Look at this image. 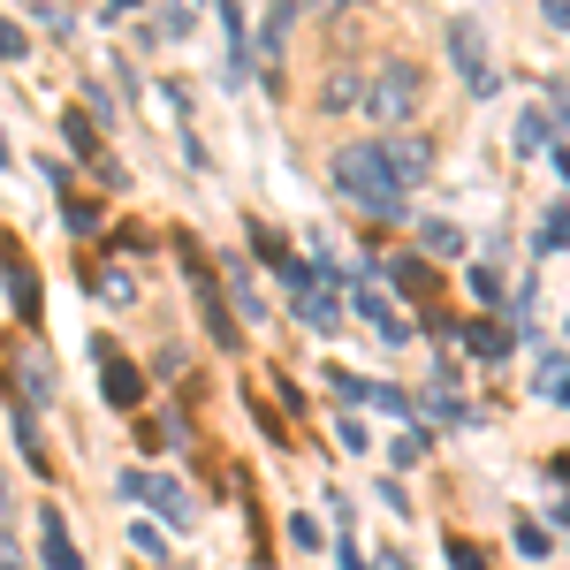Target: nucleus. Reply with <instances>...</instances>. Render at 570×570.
Returning <instances> with one entry per match:
<instances>
[{
    "instance_id": "25",
    "label": "nucleus",
    "mask_w": 570,
    "mask_h": 570,
    "mask_svg": "<svg viewBox=\"0 0 570 570\" xmlns=\"http://www.w3.org/2000/svg\"><path fill=\"white\" fill-rule=\"evenodd\" d=\"M556 168H563V183H570V153H556Z\"/></svg>"
},
{
    "instance_id": "2",
    "label": "nucleus",
    "mask_w": 570,
    "mask_h": 570,
    "mask_svg": "<svg viewBox=\"0 0 570 570\" xmlns=\"http://www.w3.org/2000/svg\"><path fill=\"white\" fill-rule=\"evenodd\" d=\"M365 107H373V122H381V130L411 122V107H419V69H411V61H389V69L365 85Z\"/></svg>"
},
{
    "instance_id": "23",
    "label": "nucleus",
    "mask_w": 570,
    "mask_h": 570,
    "mask_svg": "<svg viewBox=\"0 0 570 570\" xmlns=\"http://www.w3.org/2000/svg\"><path fill=\"white\" fill-rule=\"evenodd\" d=\"M449 556H456V570H487V563H480V548H464V540H456Z\"/></svg>"
},
{
    "instance_id": "11",
    "label": "nucleus",
    "mask_w": 570,
    "mask_h": 570,
    "mask_svg": "<svg viewBox=\"0 0 570 570\" xmlns=\"http://www.w3.org/2000/svg\"><path fill=\"white\" fill-rule=\"evenodd\" d=\"M190 274H198V266H190ZM198 312H206V327H214L220 351H236V320L220 312V297H214V282H206V274H198Z\"/></svg>"
},
{
    "instance_id": "18",
    "label": "nucleus",
    "mask_w": 570,
    "mask_h": 570,
    "mask_svg": "<svg viewBox=\"0 0 570 570\" xmlns=\"http://www.w3.org/2000/svg\"><path fill=\"white\" fill-rule=\"evenodd\" d=\"M518 145H525V153H540V145H548V122H540V115H525V122H518Z\"/></svg>"
},
{
    "instance_id": "10",
    "label": "nucleus",
    "mask_w": 570,
    "mask_h": 570,
    "mask_svg": "<svg viewBox=\"0 0 570 570\" xmlns=\"http://www.w3.org/2000/svg\"><path fill=\"white\" fill-rule=\"evenodd\" d=\"M357 312H365V320L381 327V343H411V327L395 320V305H389V297H381V289H357Z\"/></svg>"
},
{
    "instance_id": "17",
    "label": "nucleus",
    "mask_w": 570,
    "mask_h": 570,
    "mask_svg": "<svg viewBox=\"0 0 570 570\" xmlns=\"http://www.w3.org/2000/svg\"><path fill=\"white\" fill-rule=\"evenodd\" d=\"M61 214H69V228H99V206H91V198H69Z\"/></svg>"
},
{
    "instance_id": "12",
    "label": "nucleus",
    "mask_w": 570,
    "mask_h": 570,
    "mask_svg": "<svg viewBox=\"0 0 570 570\" xmlns=\"http://www.w3.org/2000/svg\"><path fill=\"white\" fill-rule=\"evenodd\" d=\"M389 274H395V289H411V297H426V289H434V274H426L419 259H395Z\"/></svg>"
},
{
    "instance_id": "6",
    "label": "nucleus",
    "mask_w": 570,
    "mask_h": 570,
    "mask_svg": "<svg viewBox=\"0 0 570 570\" xmlns=\"http://www.w3.org/2000/svg\"><path fill=\"white\" fill-rule=\"evenodd\" d=\"M39 548H46V570H85L77 540H69V525H61V510H46V518H39Z\"/></svg>"
},
{
    "instance_id": "7",
    "label": "nucleus",
    "mask_w": 570,
    "mask_h": 570,
    "mask_svg": "<svg viewBox=\"0 0 570 570\" xmlns=\"http://www.w3.org/2000/svg\"><path fill=\"white\" fill-rule=\"evenodd\" d=\"M0 252H8V297H16V312H23V320H39V274H31V259H23V252H16V244H0Z\"/></svg>"
},
{
    "instance_id": "15",
    "label": "nucleus",
    "mask_w": 570,
    "mask_h": 570,
    "mask_svg": "<svg viewBox=\"0 0 570 570\" xmlns=\"http://www.w3.org/2000/svg\"><path fill=\"white\" fill-rule=\"evenodd\" d=\"M540 395H556V403H570V365H563V357L548 365V381H540Z\"/></svg>"
},
{
    "instance_id": "4",
    "label": "nucleus",
    "mask_w": 570,
    "mask_h": 570,
    "mask_svg": "<svg viewBox=\"0 0 570 570\" xmlns=\"http://www.w3.org/2000/svg\"><path fill=\"white\" fill-rule=\"evenodd\" d=\"M449 53H456V69H464V85H472V91L494 85V69H487V39H480V23H472V16H456V23H449Z\"/></svg>"
},
{
    "instance_id": "14",
    "label": "nucleus",
    "mask_w": 570,
    "mask_h": 570,
    "mask_svg": "<svg viewBox=\"0 0 570 570\" xmlns=\"http://www.w3.org/2000/svg\"><path fill=\"white\" fill-rule=\"evenodd\" d=\"M472 351H480V357H502V351H510V335H502V327H472Z\"/></svg>"
},
{
    "instance_id": "8",
    "label": "nucleus",
    "mask_w": 570,
    "mask_h": 570,
    "mask_svg": "<svg viewBox=\"0 0 570 570\" xmlns=\"http://www.w3.org/2000/svg\"><path fill=\"white\" fill-rule=\"evenodd\" d=\"M297 320H305V327H320V335H327V327H335V320H343V297H335V289H327V282H305V289H297Z\"/></svg>"
},
{
    "instance_id": "9",
    "label": "nucleus",
    "mask_w": 570,
    "mask_h": 570,
    "mask_svg": "<svg viewBox=\"0 0 570 570\" xmlns=\"http://www.w3.org/2000/svg\"><path fill=\"white\" fill-rule=\"evenodd\" d=\"M99 357H107V403H115V411H130L137 395H145L137 365H130V357H115V351H99Z\"/></svg>"
},
{
    "instance_id": "27",
    "label": "nucleus",
    "mask_w": 570,
    "mask_h": 570,
    "mask_svg": "<svg viewBox=\"0 0 570 570\" xmlns=\"http://www.w3.org/2000/svg\"><path fill=\"white\" fill-rule=\"evenodd\" d=\"M0 160H8V145H0Z\"/></svg>"
},
{
    "instance_id": "1",
    "label": "nucleus",
    "mask_w": 570,
    "mask_h": 570,
    "mask_svg": "<svg viewBox=\"0 0 570 570\" xmlns=\"http://www.w3.org/2000/svg\"><path fill=\"white\" fill-rule=\"evenodd\" d=\"M335 190H351L357 206L381 214V220L411 214V190H403V176L381 160V137H365V145H343V153H335Z\"/></svg>"
},
{
    "instance_id": "21",
    "label": "nucleus",
    "mask_w": 570,
    "mask_h": 570,
    "mask_svg": "<svg viewBox=\"0 0 570 570\" xmlns=\"http://www.w3.org/2000/svg\"><path fill=\"white\" fill-rule=\"evenodd\" d=\"M289 540L297 548H320V518H289Z\"/></svg>"
},
{
    "instance_id": "19",
    "label": "nucleus",
    "mask_w": 570,
    "mask_h": 570,
    "mask_svg": "<svg viewBox=\"0 0 570 570\" xmlns=\"http://www.w3.org/2000/svg\"><path fill=\"white\" fill-rule=\"evenodd\" d=\"M426 244H434V252H456V244H464V236H456V228H449V220H426Z\"/></svg>"
},
{
    "instance_id": "13",
    "label": "nucleus",
    "mask_w": 570,
    "mask_h": 570,
    "mask_svg": "<svg viewBox=\"0 0 570 570\" xmlns=\"http://www.w3.org/2000/svg\"><path fill=\"white\" fill-rule=\"evenodd\" d=\"M556 244H570V214H548V220H540V252H556Z\"/></svg>"
},
{
    "instance_id": "22",
    "label": "nucleus",
    "mask_w": 570,
    "mask_h": 570,
    "mask_svg": "<svg viewBox=\"0 0 570 570\" xmlns=\"http://www.w3.org/2000/svg\"><path fill=\"white\" fill-rule=\"evenodd\" d=\"M16 53H23V31H16V23H0V61H16Z\"/></svg>"
},
{
    "instance_id": "24",
    "label": "nucleus",
    "mask_w": 570,
    "mask_h": 570,
    "mask_svg": "<svg viewBox=\"0 0 570 570\" xmlns=\"http://www.w3.org/2000/svg\"><path fill=\"white\" fill-rule=\"evenodd\" d=\"M0 518H8V472H0Z\"/></svg>"
},
{
    "instance_id": "28",
    "label": "nucleus",
    "mask_w": 570,
    "mask_h": 570,
    "mask_svg": "<svg viewBox=\"0 0 570 570\" xmlns=\"http://www.w3.org/2000/svg\"><path fill=\"white\" fill-rule=\"evenodd\" d=\"M0 570H16V563H0Z\"/></svg>"
},
{
    "instance_id": "16",
    "label": "nucleus",
    "mask_w": 570,
    "mask_h": 570,
    "mask_svg": "<svg viewBox=\"0 0 570 570\" xmlns=\"http://www.w3.org/2000/svg\"><path fill=\"white\" fill-rule=\"evenodd\" d=\"M236 312H252V320H259V289H252V274H244V266H236Z\"/></svg>"
},
{
    "instance_id": "5",
    "label": "nucleus",
    "mask_w": 570,
    "mask_h": 570,
    "mask_svg": "<svg viewBox=\"0 0 570 570\" xmlns=\"http://www.w3.org/2000/svg\"><path fill=\"white\" fill-rule=\"evenodd\" d=\"M122 494H137L145 510H160L168 525H190V494H183L176 480H153V472H130V480H122Z\"/></svg>"
},
{
    "instance_id": "3",
    "label": "nucleus",
    "mask_w": 570,
    "mask_h": 570,
    "mask_svg": "<svg viewBox=\"0 0 570 570\" xmlns=\"http://www.w3.org/2000/svg\"><path fill=\"white\" fill-rule=\"evenodd\" d=\"M381 160L403 176V190H419L426 168H434V145H426V137H411V130H389V137H381Z\"/></svg>"
},
{
    "instance_id": "20",
    "label": "nucleus",
    "mask_w": 570,
    "mask_h": 570,
    "mask_svg": "<svg viewBox=\"0 0 570 570\" xmlns=\"http://www.w3.org/2000/svg\"><path fill=\"white\" fill-rule=\"evenodd\" d=\"M320 99H327V107H351V99H357V77H335V85L320 91Z\"/></svg>"
},
{
    "instance_id": "26",
    "label": "nucleus",
    "mask_w": 570,
    "mask_h": 570,
    "mask_svg": "<svg viewBox=\"0 0 570 570\" xmlns=\"http://www.w3.org/2000/svg\"><path fill=\"white\" fill-rule=\"evenodd\" d=\"M556 472H563V480H570V456H563V464H556Z\"/></svg>"
}]
</instances>
